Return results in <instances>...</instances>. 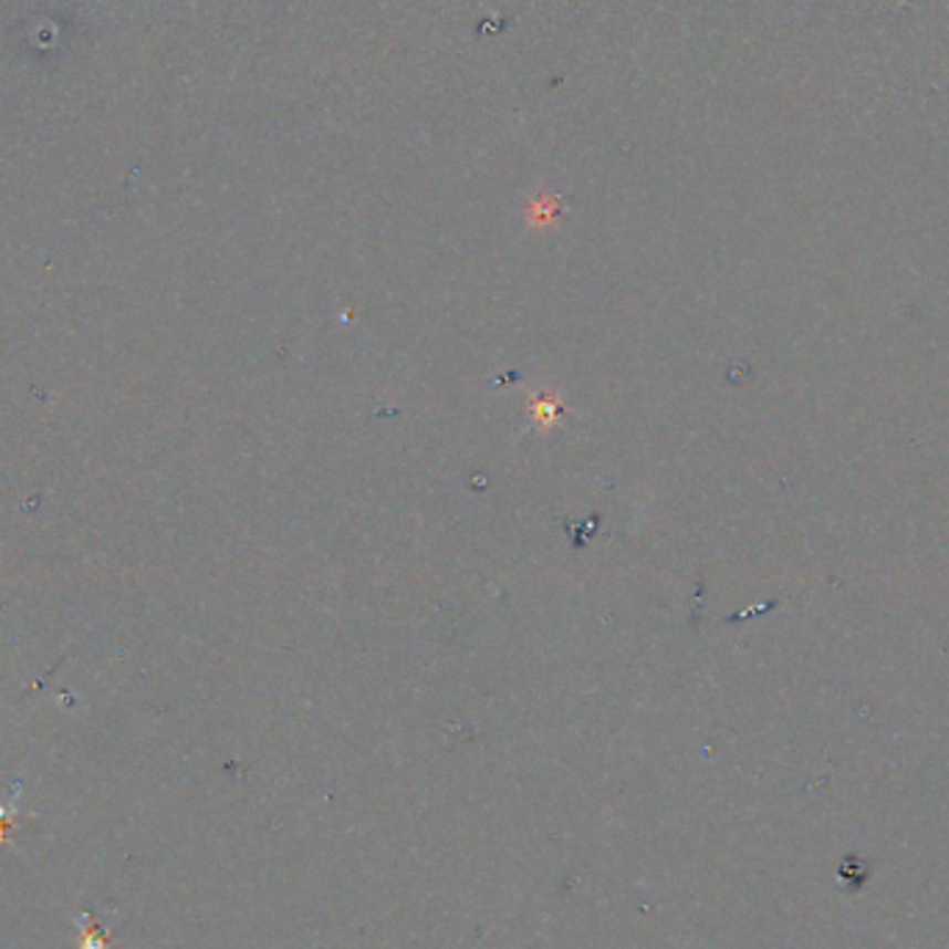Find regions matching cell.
I'll return each mask as SVG.
<instances>
[{"mask_svg": "<svg viewBox=\"0 0 949 949\" xmlns=\"http://www.w3.org/2000/svg\"><path fill=\"white\" fill-rule=\"evenodd\" d=\"M81 949H106V941H103L101 936H95L92 930H86L84 925V916H81Z\"/></svg>", "mask_w": 949, "mask_h": 949, "instance_id": "obj_1", "label": "cell"}]
</instances>
